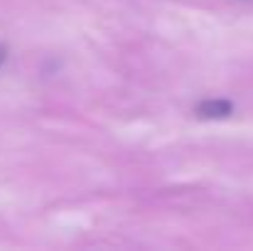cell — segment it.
Returning a JSON list of instances; mask_svg holds the SVG:
<instances>
[{"label":"cell","mask_w":253,"mask_h":251,"mask_svg":"<svg viewBox=\"0 0 253 251\" xmlns=\"http://www.w3.org/2000/svg\"><path fill=\"white\" fill-rule=\"evenodd\" d=\"M2 62H5V50L0 47V64H2Z\"/></svg>","instance_id":"obj_2"},{"label":"cell","mask_w":253,"mask_h":251,"mask_svg":"<svg viewBox=\"0 0 253 251\" xmlns=\"http://www.w3.org/2000/svg\"><path fill=\"white\" fill-rule=\"evenodd\" d=\"M197 111H199V116H204V118H221V116H229V113H231V103H229V101H207V103H202Z\"/></svg>","instance_id":"obj_1"}]
</instances>
